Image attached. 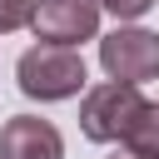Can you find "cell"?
Instances as JSON below:
<instances>
[{"instance_id":"52a82bcc","label":"cell","mask_w":159,"mask_h":159,"mask_svg":"<svg viewBox=\"0 0 159 159\" xmlns=\"http://www.w3.org/2000/svg\"><path fill=\"white\" fill-rule=\"evenodd\" d=\"M35 10H40V0H0V35L35 25Z\"/></svg>"},{"instance_id":"3957f363","label":"cell","mask_w":159,"mask_h":159,"mask_svg":"<svg viewBox=\"0 0 159 159\" xmlns=\"http://www.w3.org/2000/svg\"><path fill=\"white\" fill-rule=\"evenodd\" d=\"M99 65L119 84H149V80H159V30L114 25L109 35H99Z\"/></svg>"},{"instance_id":"9c48e42d","label":"cell","mask_w":159,"mask_h":159,"mask_svg":"<svg viewBox=\"0 0 159 159\" xmlns=\"http://www.w3.org/2000/svg\"><path fill=\"white\" fill-rule=\"evenodd\" d=\"M109 159H139V154H129V149H119V154H109Z\"/></svg>"},{"instance_id":"277c9868","label":"cell","mask_w":159,"mask_h":159,"mask_svg":"<svg viewBox=\"0 0 159 159\" xmlns=\"http://www.w3.org/2000/svg\"><path fill=\"white\" fill-rule=\"evenodd\" d=\"M99 5L94 0H40L35 10V40L40 45H65V50H80L84 40H99Z\"/></svg>"},{"instance_id":"ba28073f","label":"cell","mask_w":159,"mask_h":159,"mask_svg":"<svg viewBox=\"0 0 159 159\" xmlns=\"http://www.w3.org/2000/svg\"><path fill=\"white\" fill-rule=\"evenodd\" d=\"M99 10H109L119 25H129V20H139V15H149L154 10V0H94Z\"/></svg>"},{"instance_id":"8992f818","label":"cell","mask_w":159,"mask_h":159,"mask_svg":"<svg viewBox=\"0 0 159 159\" xmlns=\"http://www.w3.org/2000/svg\"><path fill=\"white\" fill-rule=\"evenodd\" d=\"M124 149L139 154V159H159V99H149V104L139 109V119H134L129 134H124Z\"/></svg>"},{"instance_id":"6da1fadb","label":"cell","mask_w":159,"mask_h":159,"mask_svg":"<svg viewBox=\"0 0 159 159\" xmlns=\"http://www.w3.org/2000/svg\"><path fill=\"white\" fill-rule=\"evenodd\" d=\"M15 84L25 99H40V104H60V99H75V94H89V70H84V55L80 50H65V45H30L20 60H15Z\"/></svg>"},{"instance_id":"5b68a950","label":"cell","mask_w":159,"mask_h":159,"mask_svg":"<svg viewBox=\"0 0 159 159\" xmlns=\"http://www.w3.org/2000/svg\"><path fill=\"white\" fill-rule=\"evenodd\" d=\"M0 159H65V139L40 114H15L0 129Z\"/></svg>"},{"instance_id":"7a4b0ae2","label":"cell","mask_w":159,"mask_h":159,"mask_svg":"<svg viewBox=\"0 0 159 159\" xmlns=\"http://www.w3.org/2000/svg\"><path fill=\"white\" fill-rule=\"evenodd\" d=\"M144 104L149 99L139 94V84L104 80L80 99V134L94 139V144H124V134H129V124L139 119Z\"/></svg>"}]
</instances>
